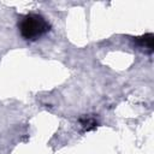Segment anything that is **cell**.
Returning <instances> with one entry per match:
<instances>
[{"label": "cell", "mask_w": 154, "mask_h": 154, "mask_svg": "<svg viewBox=\"0 0 154 154\" xmlns=\"http://www.w3.org/2000/svg\"><path fill=\"white\" fill-rule=\"evenodd\" d=\"M153 40H154L153 38V34H144V35H142L140 37H136L134 41H135L136 46L140 49H142V51H144L147 53H152L153 52V47H154Z\"/></svg>", "instance_id": "7a4b0ae2"}, {"label": "cell", "mask_w": 154, "mask_h": 154, "mask_svg": "<svg viewBox=\"0 0 154 154\" xmlns=\"http://www.w3.org/2000/svg\"><path fill=\"white\" fill-rule=\"evenodd\" d=\"M18 31L26 41H36L49 32L51 23L38 13H26L18 20Z\"/></svg>", "instance_id": "6da1fadb"}, {"label": "cell", "mask_w": 154, "mask_h": 154, "mask_svg": "<svg viewBox=\"0 0 154 154\" xmlns=\"http://www.w3.org/2000/svg\"><path fill=\"white\" fill-rule=\"evenodd\" d=\"M79 124L83 128V131H90L97 128L99 122L94 114H85L79 118Z\"/></svg>", "instance_id": "3957f363"}]
</instances>
